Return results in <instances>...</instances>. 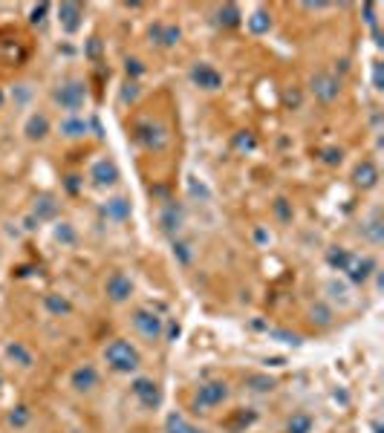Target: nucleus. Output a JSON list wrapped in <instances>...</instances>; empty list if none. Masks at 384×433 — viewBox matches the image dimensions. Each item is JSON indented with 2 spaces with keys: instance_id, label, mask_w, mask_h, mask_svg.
I'll return each instance as SVG.
<instances>
[{
  "instance_id": "obj_1",
  "label": "nucleus",
  "mask_w": 384,
  "mask_h": 433,
  "mask_svg": "<svg viewBox=\"0 0 384 433\" xmlns=\"http://www.w3.org/2000/svg\"><path fill=\"white\" fill-rule=\"evenodd\" d=\"M102 361L107 364V370L116 376H139V370H142V352L127 338L107 341V347L102 349Z\"/></svg>"
},
{
  "instance_id": "obj_2",
  "label": "nucleus",
  "mask_w": 384,
  "mask_h": 433,
  "mask_svg": "<svg viewBox=\"0 0 384 433\" xmlns=\"http://www.w3.org/2000/svg\"><path fill=\"white\" fill-rule=\"evenodd\" d=\"M52 104L64 116H81L87 107V81L78 75H67L52 87Z\"/></svg>"
},
{
  "instance_id": "obj_3",
  "label": "nucleus",
  "mask_w": 384,
  "mask_h": 433,
  "mask_svg": "<svg viewBox=\"0 0 384 433\" xmlns=\"http://www.w3.org/2000/svg\"><path fill=\"white\" fill-rule=\"evenodd\" d=\"M131 327L139 338L148 341V344H159L165 338V318L151 307H136L131 312Z\"/></svg>"
},
{
  "instance_id": "obj_4",
  "label": "nucleus",
  "mask_w": 384,
  "mask_h": 433,
  "mask_svg": "<svg viewBox=\"0 0 384 433\" xmlns=\"http://www.w3.org/2000/svg\"><path fill=\"white\" fill-rule=\"evenodd\" d=\"M231 398V387H229V381H222V378H211V381H202L197 384V390H194V407L200 413H214L217 407H222Z\"/></svg>"
},
{
  "instance_id": "obj_5",
  "label": "nucleus",
  "mask_w": 384,
  "mask_h": 433,
  "mask_svg": "<svg viewBox=\"0 0 384 433\" xmlns=\"http://www.w3.org/2000/svg\"><path fill=\"white\" fill-rule=\"evenodd\" d=\"M341 78L329 73V70H318L312 78H309V93L315 95V102H321V104H335L341 99Z\"/></svg>"
},
{
  "instance_id": "obj_6",
  "label": "nucleus",
  "mask_w": 384,
  "mask_h": 433,
  "mask_svg": "<svg viewBox=\"0 0 384 433\" xmlns=\"http://www.w3.org/2000/svg\"><path fill=\"white\" fill-rule=\"evenodd\" d=\"M133 292H136V283H133V278L127 275V271L116 269V271H110V275H107V280H104V295H107L110 303H116V307H124V303H131Z\"/></svg>"
},
{
  "instance_id": "obj_7",
  "label": "nucleus",
  "mask_w": 384,
  "mask_h": 433,
  "mask_svg": "<svg viewBox=\"0 0 384 433\" xmlns=\"http://www.w3.org/2000/svg\"><path fill=\"white\" fill-rule=\"evenodd\" d=\"M188 78H191V84H194L197 90H202V93H217V90H222V84H226V78H222V73L214 67L211 61L191 64Z\"/></svg>"
},
{
  "instance_id": "obj_8",
  "label": "nucleus",
  "mask_w": 384,
  "mask_h": 433,
  "mask_svg": "<svg viewBox=\"0 0 384 433\" xmlns=\"http://www.w3.org/2000/svg\"><path fill=\"white\" fill-rule=\"evenodd\" d=\"M131 396L136 398V405L145 407V410H156L162 405V387H159V381L151 376H133Z\"/></svg>"
},
{
  "instance_id": "obj_9",
  "label": "nucleus",
  "mask_w": 384,
  "mask_h": 433,
  "mask_svg": "<svg viewBox=\"0 0 384 433\" xmlns=\"http://www.w3.org/2000/svg\"><path fill=\"white\" fill-rule=\"evenodd\" d=\"M70 387L73 393L78 396H93L95 390L102 387V373H99V367L84 361V364H75L73 370H70Z\"/></svg>"
},
{
  "instance_id": "obj_10",
  "label": "nucleus",
  "mask_w": 384,
  "mask_h": 433,
  "mask_svg": "<svg viewBox=\"0 0 384 433\" xmlns=\"http://www.w3.org/2000/svg\"><path fill=\"white\" fill-rule=\"evenodd\" d=\"M136 142L142 144L145 151H153V153H159V151H165V144H168V139H171V133H168V127L159 122V119H148V122H142L139 127H136Z\"/></svg>"
},
{
  "instance_id": "obj_11",
  "label": "nucleus",
  "mask_w": 384,
  "mask_h": 433,
  "mask_svg": "<svg viewBox=\"0 0 384 433\" xmlns=\"http://www.w3.org/2000/svg\"><path fill=\"white\" fill-rule=\"evenodd\" d=\"M87 176H90L93 188L110 191V188H116V185H119V180H122V171H119V165H116L110 156H99V159H95V162L90 165Z\"/></svg>"
},
{
  "instance_id": "obj_12",
  "label": "nucleus",
  "mask_w": 384,
  "mask_h": 433,
  "mask_svg": "<svg viewBox=\"0 0 384 433\" xmlns=\"http://www.w3.org/2000/svg\"><path fill=\"white\" fill-rule=\"evenodd\" d=\"M148 38L153 46H159V50H173V46H180V41H182V29L173 21H156L148 29Z\"/></svg>"
},
{
  "instance_id": "obj_13",
  "label": "nucleus",
  "mask_w": 384,
  "mask_h": 433,
  "mask_svg": "<svg viewBox=\"0 0 384 433\" xmlns=\"http://www.w3.org/2000/svg\"><path fill=\"white\" fill-rule=\"evenodd\" d=\"M21 131H23V139H26V142L41 144V142L50 139V133H52V122H50V116H46L44 110H32V113L26 116V122H23Z\"/></svg>"
},
{
  "instance_id": "obj_14",
  "label": "nucleus",
  "mask_w": 384,
  "mask_h": 433,
  "mask_svg": "<svg viewBox=\"0 0 384 433\" xmlns=\"http://www.w3.org/2000/svg\"><path fill=\"white\" fill-rule=\"evenodd\" d=\"M376 271H378V266H376V260L370 258V254H364V258L353 254V258H349V263H347V269H344V275H347L349 283L361 286V283L370 280V278L376 275Z\"/></svg>"
},
{
  "instance_id": "obj_15",
  "label": "nucleus",
  "mask_w": 384,
  "mask_h": 433,
  "mask_svg": "<svg viewBox=\"0 0 384 433\" xmlns=\"http://www.w3.org/2000/svg\"><path fill=\"white\" fill-rule=\"evenodd\" d=\"M131 214H133V205H131V200L122 197V194L107 197L104 205H102V217L107 222H113V226H122V222H127V220H131Z\"/></svg>"
},
{
  "instance_id": "obj_16",
  "label": "nucleus",
  "mask_w": 384,
  "mask_h": 433,
  "mask_svg": "<svg viewBox=\"0 0 384 433\" xmlns=\"http://www.w3.org/2000/svg\"><path fill=\"white\" fill-rule=\"evenodd\" d=\"M55 131H58L61 139H67V142H81L90 133V119H84V116H64Z\"/></svg>"
},
{
  "instance_id": "obj_17",
  "label": "nucleus",
  "mask_w": 384,
  "mask_h": 433,
  "mask_svg": "<svg viewBox=\"0 0 384 433\" xmlns=\"http://www.w3.org/2000/svg\"><path fill=\"white\" fill-rule=\"evenodd\" d=\"M58 15V26L67 32V35H75L78 29H81V21H84V9L78 6V3H61L55 9Z\"/></svg>"
},
{
  "instance_id": "obj_18",
  "label": "nucleus",
  "mask_w": 384,
  "mask_h": 433,
  "mask_svg": "<svg viewBox=\"0 0 384 433\" xmlns=\"http://www.w3.org/2000/svg\"><path fill=\"white\" fill-rule=\"evenodd\" d=\"M378 180H381V173H378V165L373 162V159H361V162L356 165V171H353V185L361 188V191L376 188Z\"/></svg>"
},
{
  "instance_id": "obj_19",
  "label": "nucleus",
  "mask_w": 384,
  "mask_h": 433,
  "mask_svg": "<svg viewBox=\"0 0 384 433\" xmlns=\"http://www.w3.org/2000/svg\"><path fill=\"white\" fill-rule=\"evenodd\" d=\"M3 352L12 361V367H18V370H32V367H35V352H32V347H26L23 341H9Z\"/></svg>"
},
{
  "instance_id": "obj_20",
  "label": "nucleus",
  "mask_w": 384,
  "mask_h": 433,
  "mask_svg": "<svg viewBox=\"0 0 384 433\" xmlns=\"http://www.w3.org/2000/svg\"><path fill=\"white\" fill-rule=\"evenodd\" d=\"M44 309L50 312L52 318H67L73 315V300L67 295H58V292H50V295H44Z\"/></svg>"
},
{
  "instance_id": "obj_21",
  "label": "nucleus",
  "mask_w": 384,
  "mask_h": 433,
  "mask_svg": "<svg viewBox=\"0 0 384 433\" xmlns=\"http://www.w3.org/2000/svg\"><path fill=\"white\" fill-rule=\"evenodd\" d=\"M283 433H315V416L309 410H295L289 419H286Z\"/></svg>"
},
{
  "instance_id": "obj_22",
  "label": "nucleus",
  "mask_w": 384,
  "mask_h": 433,
  "mask_svg": "<svg viewBox=\"0 0 384 433\" xmlns=\"http://www.w3.org/2000/svg\"><path fill=\"white\" fill-rule=\"evenodd\" d=\"M55 214H58V202L50 194H41L35 200V205H32V217L38 222H50V220H55Z\"/></svg>"
},
{
  "instance_id": "obj_23",
  "label": "nucleus",
  "mask_w": 384,
  "mask_h": 433,
  "mask_svg": "<svg viewBox=\"0 0 384 433\" xmlns=\"http://www.w3.org/2000/svg\"><path fill=\"white\" fill-rule=\"evenodd\" d=\"M32 422V407L29 405H15L6 413V427L9 430H26Z\"/></svg>"
},
{
  "instance_id": "obj_24",
  "label": "nucleus",
  "mask_w": 384,
  "mask_h": 433,
  "mask_svg": "<svg viewBox=\"0 0 384 433\" xmlns=\"http://www.w3.org/2000/svg\"><path fill=\"white\" fill-rule=\"evenodd\" d=\"M159 226H162V231L165 234H177L180 229H182V211L177 205H165V211L159 214Z\"/></svg>"
},
{
  "instance_id": "obj_25",
  "label": "nucleus",
  "mask_w": 384,
  "mask_h": 433,
  "mask_svg": "<svg viewBox=\"0 0 384 433\" xmlns=\"http://www.w3.org/2000/svg\"><path fill=\"white\" fill-rule=\"evenodd\" d=\"M309 318H312V324H318V327H332L335 309L329 307L327 300H315L312 307H309Z\"/></svg>"
},
{
  "instance_id": "obj_26",
  "label": "nucleus",
  "mask_w": 384,
  "mask_h": 433,
  "mask_svg": "<svg viewBox=\"0 0 384 433\" xmlns=\"http://www.w3.org/2000/svg\"><path fill=\"white\" fill-rule=\"evenodd\" d=\"M246 26L254 32V35H266V32L271 29V15L266 9H254L246 18Z\"/></svg>"
},
{
  "instance_id": "obj_27",
  "label": "nucleus",
  "mask_w": 384,
  "mask_h": 433,
  "mask_svg": "<svg viewBox=\"0 0 384 433\" xmlns=\"http://www.w3.org/2000/svg\"><path fill=\"white\" fill-rule=\"evenodd\" d=\"M52 237L58 240L61 246H75V240H78L73 222H67V220H58V222H55V226H52Z\"/></svg>"
},
{
  "instance_id": "obj_28",
  "label": "nucleus",
  "mask_w": 384,
  "mask_h": 433,
  "mask_svg": "<svg viewBox=\"0 0 384 433\" xmlns=\"http://www.w3.org/2000/svg\"><path fill=\"white\" fill-rule=\"evenodd\" d=\"M271 208H275V217H278V222H280V226H289V222H292V217H295V211H292V202L286 200V197H278V200H275V205H271Z\"/></svg>"
},
{
  "instance_id": "obj_29",
  "label": "nucleus",
  "mask_w": 384,
  "mask_h": 433,
  "mask_svg": "<svg viewBox=\"0 0 384 433\" xmlns=\"http://www.w3.org/2000/svg\"><path fill=\"white\" fill-rule=\"evenodd\" d=\"M217 15H220L217 21H220V23H226V26H237L240 18H243V12H240V6H234V3H226Z\"/></svg>"
},
{
  "instance_id": "obj_30",
  "label": "nucleus",
  "mask_w": 384,
  "mask_h": 433,
  "mask_svg": "<svg viewBox=\"0 0 384 433\" xmlns=\"http://www.w3.org/2000/svg\"><path fill=\"white\" fill-rule=\"evenodd\" d=\"M173 258H177L182 266H191V260H194V249H191V243H185V240H173Z\"/></svg>"
},
{
  "instance_id": "obj_31",
  "label": "nucleus",
  "mask_w": 384,
  "mask_h": 433,
  "mask_svg": "<svg viewBox=\"0 0 384 433\" xmlns=\"http://www.w3.org/2000/svg\"><path fill=\"white\" fill-rule=\"evenodd\" d=\"M349 258H353V251H347V249H329V254H327V260H329V266L332 269H338V271H344L347 269V263H349Z\"/></svg>"
},
{
  "instance_id": "obj_32",
  "label": "nucleus",
  "mask_w": 384,
  "mask_h": 433,
  "mask_svg": "<svg viewBox=\"0 0 384 433\" xmlns=\"http://www.w3.org/2000/svg\"><path fill=\"white\" fill-rule=\"evenodd\" d=\"M168 433H197V430L185 422L182 413H171L168 416Z\"/></svg>"
},
{
  "instance_id": "obj_33",
  "label": "nucleus",
  "mask_w": 384,
  "mask_h": 433,
  "mask_svg": "<svg viewBox=\"0 0 384 433\" xmlns=\"http://www.w3.org/2000/svg\"><path fill=\"white\" fill-rule=\"evenodd\" d=\"M364 231H367V240H370L373 246L381 243V220H378V214H373V220L364 226Z\"/></svg>"
},
{
  "instance_id": "obj_34",
  "label": "nucleus",
  "mask_w": 384,
  "mask_h": 433,
  "mask_svg": "<svg viewBox=\"0 0 384 433\" xmlns=\"http://www.w3.org/2000/svg\"><path fill=\"white\" fill-rule=\"evenodd\" d=\"M124 70H127V78H131V81H136V78L145 75V64H142L139 58H127V61H124Z\"/></svg>"
},
{
  "instance_id": "obj_35",
  "label": "nucleus",
  "mask_w": 384,
  "mask_h": 433,
  "mask_svg": "<svg viewBox=\"0 0 384 433\" xmlns=\"http://www.w3.org/2000/svg\"><path fill=\"white\" fill-rule=\"evenodd\" d=\"M249 384H254L251 390H258V393H269V390H275V381L266 378V376H249Z\"/></svg>"
},
{
  "instance_id": "obj_36",
  "label": "nucleus",
  "mask_w": 384,
  "mask_h": 433,
  "mask_svg": "<svg viewBox=\"0 0 384 433\" xmlns=\"http://www.w3.org/2000/svg\"><path fill=\"white\" fill-rule=\"evenodd\" d=\"M0 107H3V90H0Z\"/></svg>"
},
{
  "instance_id": "obj_37",
  "label": "nucleus",
  "mask_w": 384,
  "mask_h": 433,
  "mask_svg": "<svg viewBox=\"0 0 384 433\" xmlns=\"http://www.w3.org/2000/svg\"><path fill=\"white\" fill-rule=\"evenodd\" d=\"M0 387H3V373H0Z\"/></svg>"
}]
</instances>
